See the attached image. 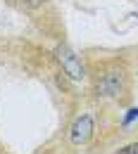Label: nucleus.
<instances>
[{
  "label": "nucleus",
  "mask_w": 138,
  "mask_h": 154,
  "mask_svg": "<svg viewBox=\"0 0 138 154\" xmlns=\"http://www.w3.org/2000/svg\"><path fill=\"white\" fill-rule=\"evenodd\" d=\"M131 90V78L121 62H110L95 78V95L105 100H124Z\"/></svg>",
  "instance_id": "f257e3e1"
},
{
  "label": "nucleus",
  "mask_w": 138,
  "mask_h": 154,
  "mask_svg": "<svg viewBox=\"0 0 138 154\" xmlns=\"http://www.w3.org/2000/svg\"><path fill=\"white\" fill-rule=\"evenodd\" d=\"M95 135V119L93 114H79L67 128V137L74 147H81V145H88Z\"/></svg>",
  "instance_id": "f03ea898"
},
{
  "label": "nucleus",
  "mask_w": 138,
  "mask_h": 154,
  "mask_svg": "<svg viewBox=\"0 0 138 154\" xmlns=\"http://www.w3.org/2000/svg\"><path fill=\"white\" fill-rule=\"evenodd\" d=\"M55 59L59 62L62 71L72 78V81H83V78H86V66L81 64L79 55H76L69 45H57V48H55Z\"/></svg>",
  "instance_id": "7ed1b4c3"
},
{
  "label": "nucleus",
  "mask_w": 138,
  "mask_h": 154,
  "mask_svg": "<svg viewBox=\"0 0 138 154\" xmlns=\"http://www.w3.org/2000/svg\"><path fill=\"white\" fill-rule=\"evenodd\" d=\"M114 154H138V140H136V142L124 145V147H121V149H117Z\"/></svg>",
  "instance_id": "20e7f679"
},
{
  "label": "nucleus",
  "mask_w": 138,
  "mask_h": 154,
  "mask_svg": "<svg viewBox=\"0 0 138 154\" xmlns=\"http://www.w3.org/2000/svg\"><path fill=\"white\" fill-rule=\"evenodd\" d=\"M48 0H19L21 7H26V10H36V7H40V5H45Z\"/></svg>",
  "instance_id": "39448f33"
},
{
  "label": "nucleus",
  "mask_w": 138,
  "mask_h": 154,
  "mask_svg": "<svg viewBox=\"0 0 138 154\" xmlns=\"http://www.w3.org/2000/svg\"><path fill=\"white\" fill-rule=\"evenodd\" d=\"M136 119H138V109H129V112H126V116H124V121H121V126L126 128V126H131Z\"/></svg>",
  "instance_id": "423d86ee"
}]
</instances>
